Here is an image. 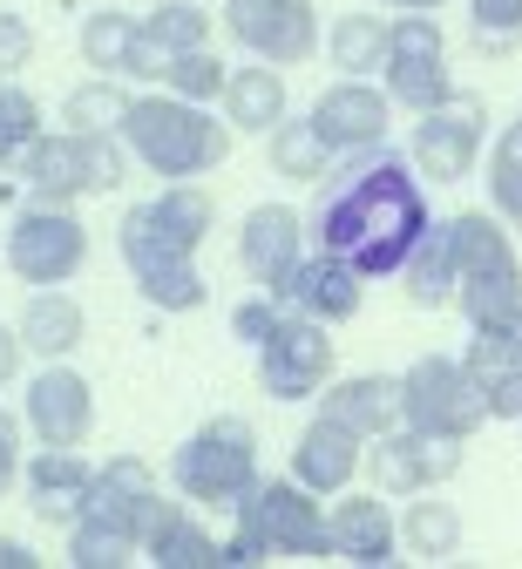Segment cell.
Masks as SVG:
<instances>
[{
  "mask_svg": "<svg viewBox=\"0 0 522 569\" xmlns=\"http://www.w3.org/2000/svg\"><path fill=\"white\" fill-rule=\"evenodd\" d=\"M89 481H96V468L75 448H35L21 468V495H28L35 522H48V529H75L89 516Z\"/></svg>",
  "mask_w": 522,
  "mask_h": 569,
  "instance_id": "obj_17",
  "label": "cell"
},
{
  "mask_svg": "<svg viewBox=\"0 0 522 569\" xmlns=\"http://www.w3.org/2000/svg\"><path fill=\"white\" fill-rule=\"evenodd\" d=\"M28 61H35V28H28V14L0 8V82H14Z\"/></svg>",
  "mask_w": 522,
  "mask_h": 569,
  "instance_id": "obj_43",
  "label": "cell"
},
{
  "mask_svg": "<svg viewBox=\"0 0 522 569\" xmlns=\"http://www.w3.org/2000/svg\"><path fill=\"white\" fill-rule=\"evenodd\" d=\"M35 136H41V102L21 82H0V170H14Z\"/></svg>",
  "mask_w": 522,
  "mask_h": 569,
  "instance_id": "obj_36",
  "label": "cell"
},
{
  "mask_svg": "<svg viewBox=\"0 0 522 569\" xmlns=\"http://www.w3.org/2000/svg\"><path fill=\"white\" fill-rule=\"evenodd\" d=\"M136 556H142V542L129 529L102 522V516H82V522L68 529V562L75 569H129Z\"/></svg>",
  "mask_w": 522,
  "mask_h": 569,
  "instance_id": "obj_33",
  "label": "cell"
},
{
  "mask_svg": "<svg viewBox=\"0 0 522 569\" xmlns=\"http://www.w3.org/2000/svg\"><path fill=\"white\" fill-rule=\"evenodd\" d=\"M21 346L35 352V360H68L75 346H82V332H89V319H82V306H75L61 284H35V299L21 306Z\"/></svg>",
  "mask_w": 522,
  "mask_h": 569,
  "instance_id": "obj_23",
  "label": "cell"
},
{
  "mask_svg": "<svg viewBox=\"0 0 522 569\" xmlns=\"http://www.w3.org/2000/svg\"><path fill=\"white\" fill-rule=\"evenodd\" d=\"M489 210L509 224V231H522V122H509L502 136H495V150H489Z\"/></svg>",
  "mask_w": 522,
  "mask_h": 569,
  "instance_id": "obj_32",
  "label": "cell"
},
{
  "mask_svg": "<svg viewBox=\"0 0 522 569\" xmlns=\"http://www.w3.org/2000/svg\"><path fill=\"white\" fill-rule=\"evenodd\" d=\"M14 183H21V197H35V203H75V197H89V163H82V136L75 129H41L35 142H28V157L14 163Z\"/></svg>",
  "mask_w": 522,
  "mask_h": 569,
  "instance_id": "obj_20",
  "label": "cell"
},
{
  "mask_svg": "<svg viewBox=\"0 0 522 569\" xmlns=\"http://www.w3.org/2000/svg\"><path fill=\"white\" fill-rule=\"evenodd\" d=\"M462 360H469L482 380H495V373H522V312L502 319V326H489V332H475Z\"/></svg>",
  "mask_w": 522,
  "mask_h": 569,
  "instance_id": "obj_39",
  "label": "cell"
},
{
  "mask_svg": "<svg viewBox=\"0 0 522 569\" xmlns=\"http://www.w3.org/2000/svg\"><path fill=\"white\" fill-rule=\"evenodd\" d=\"M401 292H407V306H421V312L455 306V251H447V231H441V224H427V238L407 251Z\"/></svg>",
  "mask_w": 522,
  "mask_h": 569,
  "instance_id": "obj_25",
  "label": "cell"
},
{
  "mask_svg": "<svg viewBox=\"0 0 522 569\" xmlns=\"http://www.w3.org/2000/svg\"><path fill=\"white\" fill-rule=\"evenodd\" d=\"M142 210H149V224H157L164 238H177L184 251H197V244L217 231V203H210V190H204L197 177H184V183L157 190V197H149Z\"/></svg>",
  "mask_w": 522,
  "mask_h": 569,
  "instance_id": "obj_26",
  "label": "cell"
},
{
  "mask_svg": "<svg viewBox=\"0 0 522 569\" xmlns=\"http://www.w3.org/2000/svg\"><path fill=\"white\" fill-rule=\"evenodd\" d=\"M394 549H401V522H394V509L381 495H346L333 509V556L339 562L381 569V562H394Z\"/></svg>",
  "mask_w": 522,
  "mask_h": 569,
  "instance_id": "obj_22",
  "label": "cell"
},
{
  "mask_svg": "<svg viewBox=\"0 0 522 569\" xmlns=\"http://www.w3.org/2000/svg\"><path fill=\"white\" fill-rule=\"evenodd\" d=\"M381 8H394V14H434V8H447V0H381Z\"/></svg>",
  "mask_w": 522,
  "mask_h": 569,
  "instance_id": "obj_48",
  "label": "cell"
},
{
  "mask_svg": "<svg viewBox=\"0 0 522 569\" xmlns=\"http://www.w3.org/2000/svg\"><path fill=\"white\" fill-rule=\"evenodd\" d=\"M232 122L210 116V102H184V96H136L129 116H122V142H129V157L142 170H157L170 183L184 177H210L224 157H232Z\"/></svg>",
  "mask_w": 522,
  "mask_h": 569,
  "instance_id": "obj_2",
  "label": "cell"
},
{
  "mask_svg": "<svg viewBox=\"0 0 522 569\" xmlns=\"http://www.w3.org/2000/svg\"><path fill=\"white\" fill-rule=\"evenodd\" d=\"M21 468H28V455H21V420L0 407V502L14 495V481H21Z\"/></svg>",
  "mask_w": 522,
  "mask_h": 569,
  "instance_id": "obj_45",
  "label": "cell"
},
{
  "mask_svg": "<svg viewBox=\"0 0 522 569\" xmlns=\"http://www.w3.org/2000/svg\"><path fill=\"white\" fill-rule=\"evenodd\" d=\"M238 536L272 562V556H298V562H326L333 556V516L319 509V495L306 481H258L238 502Z\"/></svg>",
  "mask_w": 522,
  "mask_h": 569,
  "instance_id": "obj_4",
  "label": "cell"
},
{
  "mask_svg": "<svg viewBox=\"0 0 522 569\" xmlns=\"http://www.w3.org/2000/svg\"><path fill=\"white\" fill-rule=\"evenodd\" d=\"M319 413L346 420L353 435H366V441H381L387 427L407 420V407H401V380H394V373H346V380H326Z\"/></svg>",
  "mask_w": 522,
  "mask_h": 569,
  "instance_id": "obj_21",
  "label": "cell"
},
{
  "mask_svg": "<svg viewBox=\"0 0 522 569\" xmlns=\"http://www.w3.org/2000/svg\"><path fill=\"white\" fill-rule=\"evenodd\" d=\"M401 542H407V556H421V562H447V556H462V509H455V502H427V488H421V495H407Z\"/></svg>",
  "mask_w": 522,
  "mask_h": 569,
  "instance_id": "obj_29",
  "label": "cell"
},
{
  "mask_svg": "<svg viewBox=\"0 0 522 569\" xmlns=\"http://www.w3.org/2000/svg\"><path fill=\"white\" fill-rule=\"evenodd\" d=\"M142 556L157 562V569H224V542H217V536H204L190 516H177V522H170L157 542H149Z\"/></svg>",
  "mask_w": 522,
  "mask_h": 569,
  "instance_id": "obj_35",
  "label": "cell"
},
{
  "mask_svg": "<svg viewBox=\"0 0 522 569\" xmlns=\"http://www.w3.org/2000/svg\"><path fill=\"white\" fill-rule=\"evenodd\" d=\"M142 28L157 34L170 54H184V48H210V14H204V0H157V8L142 14Z\"/></svg>",
  "mask_w": 522,
  "mask_h": 569,
  "instance_id": "obj_37",
  "label": "cell"
},
{
  "mask_svg": "<svg viewBox=\"0 0 522 569\" xmlns=\"http://www.w3.org/2000/svg\"><path fill=\"white\" fill-rule=\"evenodd\" d=\"M21 352H28V346H21V332H14V326H0V387L21 373Z\"/></svg>",
  "mask_w": 522,
  "mask_h": 569,
  "instance_id": "obj_46",
  "label": "cell"
},
{
  "mask_svg": "<svg viewBox=\"0 0 522 569\" xmlns=\"http://www.w3.org/2000/svg\"><path fill=\"white\" fill-rule=\"evenodd\" d=\"M469 28L482 54H509L522 41V0H469Z\"/></svg>",
  "mask_w": 522,
  "mask_h": 569,
  "instance_id": "obj_40",
  "label": "cell"
},
{
  "mask_svg": "<svg viewBox=\"0 0 522 569\" xmlns=\"http://www.w3.org/2000/svg\"><path fill=\"white\" fill-rule=\"evenodd\" d=\"M21 420L41 448H82L89 427H96V387L75 373L68 360H48L35 380H28V400H21Z\"/></svg>",
  "mask_w": 522,
  "mask_h": 569,
  "instance_id": "obj_15",
  "label": "cell"
},
{
  "mask_svg": "<svg viewBox=\"0 0 522 569\" xmlns=\"http://www.w3.org/2000/svg\"><path fill=\"white\" fill-rule=\"evenodd\" d=\"M482 142H489V102L482 96H447L441 109H427L407 136V157L427 183H462L482 163Z\"/></svg>",
  "mask_w": 522,
  "mask_h": 569,
  "instance_id": "obj_9",
  "label": "cell"
},
{
  "mask_svg": "<svg viewBox=\"0 0 522 569\" xmlns=\"http://www.w3.org/2000/svg\"><path fill=\"white\" fill-rule=\"evenodd\" d=\"M272 299L292 306V312H306V319H326V326H346L360 306H366V271H353L339 251H306L278 284H272Z\"/></svg>",
  "mask_w": 522,
  "mask_h": 569,
  "instance_id": "obj_16",
  "label": "cell"
},
{
  "mask_svg": "<svg viewBox=\"0 0 522 569\" xmlns=\"http://www.w3.org/2000/svg\"><path fill=\"white\" fill-rule=\"evenodd\" d=\"M265 157L285 183H326L333 177V150H326V136L313 129V116H285L272 136H265Z\"/></svg>",
  "mask_w": 522,
  "mask_h": 569,
  "instance_id": "obj_27",
  "label": "cell"
},
{
  "mask_svg": "<svg viewBox=\"0 0 522 569\" xmlns=\"http://www.w3.org/2000/svg\"><path fill=\"white\" fill-rule=\"evenodd\" d=\"M129 89L122 82H109V76H96V82H82V89H68V102H61V122L75 129V136H122V116H129Z\"/></svg>",
  "mask_w": 522,
  "mask_h": 569,
  "instance_id": "obj_31",
  "label": "cell"
},
{
  "mask_svg": "<svg viewBox=\"0 0 522 569\" xmlns=\"http://www.w3.org/2000/svg\"><path fill=\"white\" fill-rule=\"evenodd\" d=\"M224 122L245 129V136H272L285 122V76L272 61L252 54V68H232V82H224Z\"/></svg>",
  "mask_w": 522,
  "mask_h": 569,
  "instance_id": "obj_24",
  "label": "cell"
},
{
  "mask_svg": "<svg viewBox=\"0 0 522 569\" xmlns=\"http://www.w3.org/2000/svg\"><path fill=\"white\" fill-rule=\"evenodd\" d=\"M89 264V231L75 218V203H21L8 224V271L21 284H68Z\"/></svg>",
  "mask_w": 522,
  "mask_h": 569,
  "instance_id": "obj_7",
  "label": "cell"
},
{
  "mask_svg": "<svg viewBox=\"0 0 522 569\" xmlns=\"http://www.w3.org/2000/svg\"><path fill=\"white\" fill-rule=\"evenodd\" d=\"M306 116H313V129L326 136L333 157H366V150H381L387 129H394V96L373 89L366 76H339Z\"/></svg>",
  "mask_w": 522,
  "mask_h": 569,
  "instance_id": "obj_14",
  "label": "cell"
},
{
  "mask_svg": "<svg viewBox=\"0 0 522 569\" xmlns=\"http://www.w3.org/2000/svg\"><path fill=\"white\" fill-rule=\"evenodd\" d=\"M89 516H102V522L129 529V536L149 549V542H157V536L184 516V502H170V495L157 488L149 461L116 455V461H102V468H96V481H89Z\"/></svg>",
  "mask_w": 522,
  "mask_h": 569,
  "instance_id": "obj_12",
  "label": "cell"
},
{
  "mask_svg": "<svg viewBox=\"0 0 522 569\" xmlns=\"http://www.w3.org/2000/svg\"><path fill=\"white\" fill-rule=\"evenodd\" d=\"M427 197H421V170L401 150H366V157H339V177H326L319 203H313V244L339 251L353 271L366 278H401L407 251L427 238Z\"/></svg>",
  "mask_w": 522,
  "mask_h": 569,
  "instance_id": "obj_1",
  "label": "cell"
},
{
  "mask_svg": "<svg viewBox=\"0 0 522 569\" xmlns=\"http://www.w3.org/2000/svg\"><path fill=\"white\" fill-rule=\"evenodd\" d=\"M306 218L298 210H285V203H252L245 210V224H238V264H245V278L258 284V292H272V284L306 258Z\"/></svg>",
  "mask_w": 522,
  "mask_h": 569,
  "instance_id": "obj_18",
  "label": "cell"
},
{
  "mask_svg": "<svg viewBox=\"0 0 522 569\" xmlns=\"http://www.w3.org/2000/svg\"><path fill=\"white\" fill-rule=\"evenodd\" d=\"M401 407H407V427L447 435V441H475L495 420L482 373L469 360H447V352H421V360L401 373Z\"/></svg>",
  "mask_w": 522,
  "mask_h": 569,
  "instance_id": "obj_5",
  "label": "cell"
},
{
  "mask_svg": "<svg viewBox=\"0 0 522 569\" xmlns=\"http://www.w3.org/2000/svg\"><path fill=\"white\" fill-rule=\"evenodd\" d=\"M387 34H394V21H381V14H339L326 28V61L339 76H381L387 68Z\"/></svg>",
  "mask_w": 522,
  "mask_h": 569,
  "instance_id": "obj_28",
  "label": "cell"
},
{
  "mask_svg": "<svg viewBox=\"0 0 522 569\" xmlns=\"http://www.w3.org/2000/svg\"><path fill=\"white\" fill-rule=\"evenodd\" d=\"M136 34H142L136 14H122V8H96V14H82V61L102 68V76H122V61H129Z\"/></svg>",
  "mask_w": 522,
  "mask_h": 569,
  "instance_id": "obj_34",
  "label": "cell"
},
{
  "mask_svg": "<svg viewBox=\"0 0 522 569\" xmlns=\"http://www.w3.org/2000/svg\"><path fill=\"white\" fill-rule=\"evenodd\" d=\"M366 475L381 495H434L441 481H455L462 475V441H447V435H421V427H387L381 441L366 448Z\"/></svg>",
  "mask_w": 522,
  "mask_h": 569,
  "instance_id": "obj_13",
  "label": "cell"
},
{
  "mask_svg": "<svg viewBox=\"0 0 522 569\" xmlns=\"http://www.w3.org/2000/svg\"><path fill=\"white\" fill-rule=\"evenodd\" d=\"M170 61H177V54L142 28V34H136V48H129V61H122V76H129V82H164V76H170Z\"/></svg>",
  "mask_w": 522,
  "mask_h": 569,
  "instance_id": "obj_44",
  "label": "cell"
},
{
  "mask_svg": "<svg viewBox=\"0 0 522 569\" xmlns=\"http://www.w3.org/2000/svg\"><path fill=\"white\" fill-rule=\"evenodd\" d=\"M333 326L306 319V312H285V326L258 346V387L272 400H319L333 380Z\"/></svg>",
  "mask_w": 522,
  "mask_h": 569,
  "instance_id": "obj_11",
  "label": "cell"
},
{
  "mask_svg": "<svg viewBox=\"0 0 522 569\" xmlns=\"http://www.w3.org/2000/svg\"><path fill=\"white\" fill-rule=\"evenodd\" d=\"M41 556L28 549V542H14V536H0V569H35Z\"/></svg>",
  "mask_w": 522,
  "mask_h": 569,
  "instance_id": "obj_47",
  "label": "cell"
},
{
  "mask_svg": "<svg viewBox=\"0 0 522 569\" xmlns=\"http://www.w3.org/2000/svg\"><path fill=\"white\" fill-rule=\"evenodd\" d=\"M116 251L136 278V292L157 306V312H197L210 299V284L197 271V251H184L177 238H164L157 224H149V210L129 203L122 210V224H116Z\"/></svg>",
  "mask_w": 522,
  "mask_h": 569,
  "instance_id": "obj_6",
  "label": "cell"
},
{
  "mask_svg": "<svg viewBox=\"0 0 522 569\" xmlns=\"http://www.w3.org/2000/svg\"><path fill=\"white\" fill-rule=\"evenodd\" d=\"M285 312H292V306H278L272 292H252V299H238V306H232V339H245V346L258 352V346L285 326Z\"/></svg>",
  "mask_w": 522,
  "mask_h": 569,
  "instance_id": "obj_42",
  "label": "cell"
},
{
  "mask_svg": "<svg viewBox=\"0 0 522 569\" xmlns=\"http://www.w3.org/2000/svg\"><path fill=\"white\" fill-rule=\"evenodd\" d=\"M224 28H232V41L245 54H258L272 68H298L326 48L313 0H224Z\"/></svg>",
  "mask_w": 522,
  "mask_h": 569,
  "instance_id": "obj_10",
  "label": "cell"
},
{
  "mask_svg": "<svg viewBox=\"0 0 522 569\" xmlns=\"http://www.w3.org/2000/svg\"><path fill=\"white\" fill-rule=\"evenodd\" d=\"M0 197H14V190H8V183H0Z\"/></svg>",
  "mask_w": 522,
  "mask_h": 569,
  "instance_id": "obj_49",
  "label": "cell"
},
{
  "mask_svg": "<svg viewBox=\"0 0 522 569\" xmlns=\"http://www.w3.org/2000/svg\"><path fill=\"white\" fill-rule=\"evenodd\" d=\"M224 82H232V68H224L210 48H184L170 61V76H164V89L184 96V102H224Z\"/></svg>",
  "mask_w": 522,
  "mask_h": 569,
  "instance_id": "obj_38",
  "label": "cell"
},
{
  "mask_svg": "<svg viewBox=\"0 0 522 569\" xmlns=\"http://www.w3.org/2000/svg\"><path fill=\"white\" fill-rule=\"evenodd\" d=\"M360 468H366V435H353V427L333 420V413H319L306 435L292 441V475L313 495H346Z\"/></svg>",
  "mask_w": 522,
  "mask_h": 569,
  "instance_id": "obj_19",
  "label": "cell"
},
{
  "mask_svg": "<svg viewBox=\"0 0 522 569\" xmlns=\"http://www.w3.org/2000/svg\"><path fill=\"white\" fill-rule=\"evenodd\" d=\"M455 306H462L469 332H489V326L515 319V312H522V264H502V271H475V278H462Z\"/></svg>",
  "mask_w": 522,
  "mask_h": 569,
  "instance_id": "obj_30",
  "label": "cell"
},
{
  "mask_svg": "<svg viewBox=\"0 0 522 569\" xmlns=\"http://www.w3.org/2000/svg\"><path fill=\"white\" fill-rule=\"evenodd\" d=\"M381 89L394 96V109L427 116L455 96V76H447V34L434 14H401L387 34V68H381Z\"/></svg>",
  "mask_w": 522,
  "mask_h": 569,
  "instance_id": "obj_8",
  "label": "cell"
},
{
  "mask_svg": "<svg viewBox=\"0 0 522 569\" xmlns=\"http://www.w3.org/2000/svg\"><path fill=\"white\" fill-rule=\"evenodd\" d=\"M82 163H89V197H109L129 177V142L122 136H82Z\"/></svg>",
  "mask_w": 522,
  "mask_h": 569,
  "instance_id": "obj_41",
  "label": "cell"
},
{
  "mask_svg": "<svg viewBox=\"0 0 522 569\" xmlns=\"http://www.w3.org/2000/svg\"><path fill=\"white\" fill-rule=\"evenodd\" d=\"M170 481L184 502L238 516V502L258 488V427L245 413H217L170 455Z\"/></svg>",
  "mask_w": 522,
  "mask_h": 569,
  "instance_id": "obj_3",
  "label": "cell"
}]
</instances>
